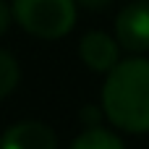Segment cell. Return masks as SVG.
I'll use <instances>...</instances> for the list:
<instances>
[{
  "mask_svg": "<svg viewBox=\"0 0 149 149\" xmlns=\"http://www.w3.org/2000/svg\"><path fill=\"white\" fill-rule=\"evenodd\" d=\"M10 18H13V8H8V5L0 0V37L8 31V26H10Z\"/></svg>",
  "mask_w": 149,
  "mask_h": 149,
  "instance_id": "8",
  "label": "cell"
},
{
  "mask_svg": "<svg viewBox=\"0 0 149 149\" xmlns=\"http://www.w3.org/2000/svg\"><path fill=\"white\" fill-rule=\"evenodd\" d=\"M18 79H21V71H18L16 58H13L10 52L0 50V100L8 97V94L16 89Z\"/></svg>",
  "mask_w": 149,
  "mask_h": 149,
  "instance_id": "7",
  "label": "cell"
},
{
  "mask_svg": "<svg viewBox=\"0 0 149 149\" xmlns=\"http://www.w3.org/2000/svg\"><path fill=\"white\" fill-rule=\"evenodd\" d=\"M118 50H120L118 39L107 37L105 31H89L79 45L81 60L97 73H110L118 65Z\"/></svg>",
  "mask_w": 149,
  "mask_h": 149,
  "instance_id": "5",
  "label": "cell"
},
{
  "mask_svg": "<svg viewBox=\"0 0 149 149\" xmlns=\"http://www.w3.org/2000/svg\"><path fill=\"white\" fill-rule=\"evenodd\" d=\"M0 149H58V139L50 126L37 120H24L10 126L0 136Z\"/></svg>",
  "mask_w": 149,
  "mask_h": 149,
  "instance_id": "4",
  "label": "cell"
},
{
  "mask_svg": "<svg viewBox=\"0 0 149 149\" xmlns=\"http://www.w3.org/2000/svg\"><path fill=\"white\" fill-rule=\"evenodd\" d=\"M115 39L128 52H149V0H134L118 13Z\"/></svg>",
  "mask_w": 149,
  "mask_h": 149,
  "instance_id": "3",
  "label": "cell"
},
{
  "mask_svg": "<svg viewBox=\"0 0 149 149\" xmlns=\"http://www.w3.org/2000/svg\"><path fill=\"white\" fill-rule=\"evenodd\" d=\"M13 18L34 37L58 39L76 24V0H13Z\"/></svg>",
  "mask_w": 149,
  "mask_h": 149,
  "instance_id": "2",
  "label": "cell"
},
{
  "mask_svg": "<svg viewBox=\"0 0 149 149\" xmlns=\"http://www.w3.org/2000/svg\"><path fill=\"white\" fill-rule=\"evenodd\" d=\"M102 113L128 134L149 131V60L131 58L118 63L102 86Z\"/></svg>",
  "mask_w": 149,
  "mask_h": 149,
  "instance_id": "1",
  "label": "cell"
},
{
  "mask_svg": "<svg viewBox=\"0 0 149 149\" xmlns=\"http://www.w3.org/2000/svg\"><path fill=\"white\" fill-rule=\"evenodd\" d=\"M71 149H126L123 141L113 134V131H105V128H89L84 131L73 144Z\"/></svg>",
  "mask_w": 149,
  "mask_h": 149,
  "instance_id": "6",
  "label": "cell"
},
{
  "mask_svg": "<svg viewBox=\"0 0 149 149\" xmlns=\"http://www.w3.org/2000/svg\"><path fill=\"white\" fill-rule=\"evenodd\" d=\"M76 3H81V5H84V8H89V10H97V8L110 5L113 0H76Z\"/></svg>",
  "mask_w": 149,
  "mask_h": 149,
  "instance_id": "9",
  "label": "cell"
}]
</instances>
